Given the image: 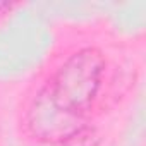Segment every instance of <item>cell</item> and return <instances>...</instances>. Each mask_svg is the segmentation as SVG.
I'll return each instance as SVG.
<instances>
[{
  "instance_id": "cell-1",
  "label": "cell",
  "mask_w": 146,
  "mask_h": 146,
  "mask_svg": "<svg viewBox=\"0 0 146 146\" xmlns=\"http://www.w3.org/2000/svg\"><path fill=\"white\" fill-rule=\"evenodd\" d=\"M117 40L102 26L67 33L43 74L28 90L19 124L38 146H70L95 131L125 91L127 69L119 62Z\"/></svg>"
}]
</instances>
